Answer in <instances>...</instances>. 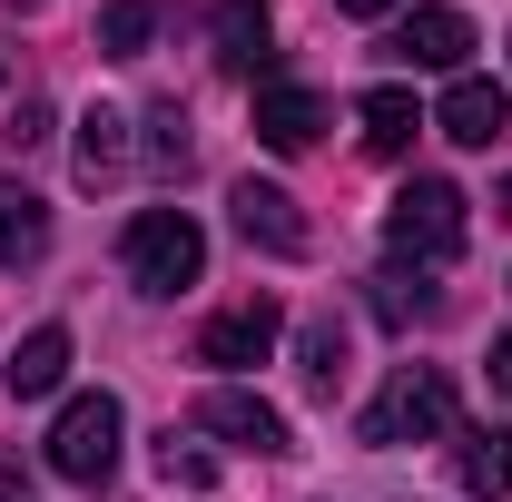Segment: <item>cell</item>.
<instances>
[{
	"mask_svg": "<svg viewBox=\"0 0 512 502\" xmlns=\"http://www.w3.org/2000/svg\"><path fill=\"white\" fill-rule=\"evenodd\" d=\"M119 266H128L138 296H178V286L207 276V237H197L188 207H138L128 237H119Z\"/></svg>",
	"mask_w": 512,
	"mask_h": 502,
	"instance_id": "obj_1",
	"label": "cell"
},
{
	"mask_svg": "<svg viewBox=\"0 0 512 502\" xmlns=\"http://www.w3.org/2000/svg\"><path fill=\"white\" fill-rule=\"evenodd\" d=\"M355 434L375 443V453H394V443H434V434H453V375H444V365H394V384H384L375 404L355 414Z\"/></svg>",
	"mask_w": 512,
	"mask_h": 502,
	"instance_id": "obj_2",
	"label": "cell"
},
{
	"mask_svg": "<svg viewBox=\"0 0 512 502\" xmlns=\"http://www.w3.org/2000/svg\"><path fill=\"white\" fill-rule=\"evenodd\" d=\"M384 247H394V266H453V256H463V188H453V178L394 188V207H384Z\"/></svg>",
	"mask_w": 512,
	"mask_h": 502,
	"instance_id": "obj_3",
	"label": "cell"
},
{
	"mask_svg": "<svg viewBox=\"0 0 512 502\" xmlns=\"http://www.w3.org/2000/svg\"><path fill=\"white\" fill-rule=\"evenodd\" d=\"M119 434H128L119 394H69L60 424H50V473L79 483V493H99V483L119 473Z\"/></svg>",
	"mask_w": 512,
	"mask_h": 502,
	"instance_id": "obj_4",
	"label": "cell"
},
{
	"mask_svg": "<svg viewBox=\"0 0 512 502\" xmlns=\"http://www.w3.org/2000/svg\"><path fill=\"white\" fill-rule=\"evenodd\" d=\"M188 424L197 434H227L237 453H296V443H286V414H276L266 394H247V384H207L188 404Z\"/></svg>",
	"mask_w": 512,
	"mask_h": 502,
	"instance_id": "obj_5",
	"label": "cell"
},
{
	"mask_svg": "<svg viewBox=\"0 0 512 502\" xmlns=\"http://www.w3.org/2000/svg\"><path fill=\"white\" fill-rule=\"evenodd\" d=\"M276 335H286L276 296H247V306H227V315H207V325H197V365H266V355H276Z\"/></svg>",
	"mask_w": 512,
	"mask_h": 502,
	"instance_id": "obj_6",
	"label": "cell"
},
{
	"mask_svg": "<svg viewBox=\"0 0 512 502\" xmlns=\"http://www.w3.org/2000/svg\"><path fill=\"white\" fill-rule=\"evenodd\" d=\"M227 217H237V237H247V247H266V256H306V217H296V197L266 188V178H237Z\"/></svg>",
	"mask_w": 512,
	"mask_h": 502,
	"instance_id": "obj_7",
	"label": "cell"
},
{
	"mask_svg": "<svg viewBox=\"0 0 512 502\" xmlns=\"http://www.w3.org/2000/svg\"><path fill=\"white\" fill-rule=\"evenodd\" d=\"M384 50H394V60H414V69H453V79H463V50H473V20H463V10H404Z\"/></svg>",
	"mask_w": 512,
	"mask_h": 502,
	"instance_id": "obj_8",
	"label": "cell"
},
{
	"mask_svg": "<svg viewBox=\"0 0 512 502\" xmlns=\"http://www.w3.org/2000/svg\"><path fill=\"white\" fill-rule=\"evenodd\" d=\"M434 128H444L453 148H493V138L512 128L503 79H453V89H444V109H434Z\"/></svg>",
	"mask_w": 512,
	"mask_h": 502,
	"instance_id": "obj_9",
	"label": "cell"
},
{
	"mask_svg": "<svg viewBox=\"0 0 512 502\" xmlns=\"http://www.w3.org/2000/svg\"><path fill=\"white\" fill-rule=\"evenodd\" d=\"M207 40H217V69H237V79H256V69L276 60V20H266V0H217Z\"/></svg>",
	"mask_w": 512,
	"mask_h": 502,
	"instance_id": "obj_10",
	"label": "cell"
},
{
	"mask_svg": "<svg viewBox=\"0 0 512 502\" xmlns=\"http://www.w3.org/2000/svg\"><path fill=\"white\" fill-rule=\"evenodd\" d=\"M316 128H325V99H316V89H286V79H266V89H256V138H266L276 158L316 148Z\"/></svg>",
	"mask_w": 512,
	"mask_h": 502,
	"instance_id": "obj_11",
	"label": "cell"
},
{
	"mask_svg": "<svg viewBox=\"0 0 512 502\" xmlns=\"http://www.w3.org/2000/svg\"><path fill=\"white\" fill-rule=\"evenodd\" d=\"M453 483L473 502H503L512 493V424H473V434H453Z\"/></svg>",
	"mask_w": 512,
	"mask_h": 502,
	"instance_id": "obj_12",
	"label": "cell"
},
{
	"mask_svg": "<svg viewBox=\"0 0 512 502\" xmlns=\"http://www.w3.org/2000/svg\"><path fill=\"white\" fill-rule=\"evenodd\" d=\"M60 375H69V325H30V335L10 345V365H0V384H10L20 404L60 394Z\"/></svg>",
	"mask_w": 512,
	"mask_h": 502,
	"instance_id": "obj_13",
	"label": "cell"
},
{
	"mask_svg": "<svg viewBox=\"0 0 512 502\" xmlns=\"http://www.w3.org/2000/svg\"><path fill=\"white\" fill-rule=\"evenodd\" d=\"M355 128H365V148H375V158H404V148H414V128H434V119L414 109V89H365V99H355Z\"/></svg>",
	"mask_w": 512,
	"mask_h": 502,
	"instance_id": "obj_14",
	"label": "cell"
},
{
	"mask_svg": "<svg viewBox=\"0 0 512 502\" xmlns=\"http://www.w3.org/2000/svg\"><path fill=\"white\" fill-rule=\"evenodd\" d=\"M40 256H50V207L0 178V266H40Z\"/></svg>",
	"mask_w": 512,
	"mask_h": 502,
	"instance_id": "obj_15",
	"label": "cell"
},
{
	"mask_svg": "<svg viewBox=\"0 0 512 502\" xmlns=\"http://www.w3.org/2000/svg\"><path fill=\"white\" fill-rule=\"evenodd\" d=\"M119 168H128V119L119 109H89L79 119V188H109Z\"/></svg>",
	"mask_w": 512,
	"mask_h": 502,
	"instance_id": "obj_16",
	"label": "cell"
},
{
	"mask_svg": "<svg viewBox=\"0 0 512 502\" xmlns=\"http://www.w3.org/2000/svg\"><path fill=\"white\" fill-rule=\"evenodd\" d=\"M375 315H384V325H434V315H444V296H434L414 266H384V276H375Z\"/></svg>",
	"mask_w": 512,
	"mask_h": 502,
	"instance_id": "obj_17",
	"label": "cell"
},
{
	"mask_svg": "<svg viewBox=\"0 0 512 502\" xmlns=\"http://www.w3.org/2000/svg\"><path fill=\"white\" fill-rule=\"evenodd\" d=\"M296 355H306V365H296V375L316 384V394H335V384H345V325H335V315H316V325H306V345H296Z\"/></svg>",
	"mask_w": 512,
	"mask_h": 502,
	"instance_id": "obj_18",
	"label": "cell"
},
{
	"mask_svg": "<svg viewBox=\"0 0 512 502\" xmlns=\"http://www.w3.org/2000/svg\"><path fill=\"white\" fill-rule=\"evenodd\" d=\"M148 30H158V10H148V0H109V10H99V50H109V60H138V50H148Z\"/></svg>",
	"mask_w": 512,
	"mask_h": 502,
	"instance_id": "obj_19",
	"label": "cell"
},
{
	"mask_svg": "<svg viewBox=\"0 0 512 502\" xmlns=\"http://www.w3.org/2000/svg\"><path fill=\"white\" fill-rule=\"evenodd\" d=\"M158 483H168V493H207V483H217V463H207L197 443H178V424H168V443H158Z\"/></svg>",
	"mask_w": 512,
	"mask_h": 502,
	"instance_id": "obj_20",
	"label": "cell"
},
{
	"mask_svg": "<svg viewBox=\"0 0 512 502\" xmlns=\"http://www.w3.org/2000/svg\"><path fill=\"white\" fill-rule=\"evenodd\" d=\"M148 158L158 168H188V119L178 109H148Z\"/></svg>",
	"mask_w": 512,
	"mask_h": 502,
	"instance_id": "obj_21",
	"label": "cell"
},
{
	"mask_svg": "<svg viewBox=\"0 0 512 502\" xmlns=\"http://www.w3.org/2000/svg\"><path fill=\"white\" fill-rule=\"evenodd\" d=\"M10 138H20V148H40V138H50V99H20V119H10Z\"/></svg>",
	"mask_w": 512,
	"mask_h": 502,
	"instance_id": "obj_22",
	"label": "cell"
},
{
	"mask_svg": "<svg viewBox=\"0 0 512 502\" xmlns=\"http://www.w3.org/2000/svg\"><path fill=\"white\" fill-rule=\"evenodd\" d=\"M0 502H30V473H20V453H0Z\"/></svg>",
	"mask_w": 512,
	"mask_h": 502,
	"instance_id": "obj_23",
	"label": "cell"
},
{
	"mask_svg": "<svg viewBox=\"0 0 512 502\" xmlns=\"http://www.w3.org/2000/svg\"><path fill=\"white\" fill-rule=\"evenodd\" d=\"M335 10H345V20H384L394 0H335Z\"/></svg>",
	"mask_w": 512,
	"mask_h": 502,
	"instance_id": "obj_24",
	"label": "cell"
},
{
	"mask_svg": "<svg viewBox=\"0 0 512 502\" xmlns=\"http://www.w3.org/2000/svg\"><path fill=\"white\" fill-rule=\"evenodd\" d=\"M493 384H503V394H512V335H503V345H493Z\"/></svg>",
	"mask_w": 512,
	"mask_h": 502,
	"instance_id": "obj_25",
	"label": "cell"
},
{
	"mask_svg": "<svg viewBox=\"0 0 512 502\" xmlns=\"http://www.w3.org/2000/svg\"><path fill=\"white\" fill-rule=\"evenodd\" d=\"M493 217H512V178H503V188H493Z\"/></svg>",
	"mask_w": 512,
	"mask_h": 502,
	"instance_id": "obj_26",
	"label": "cell"
}]
</instances>
